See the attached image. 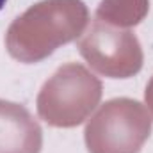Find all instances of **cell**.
Instances as JSON below:
<instances>
[{
	"label": "cell",
	"mask_w": 153,
	"mask_h": 153,
	"mask_svg": "<svg viewBox=\"0 0 153 153\" xmlns=\"http://www.w3.org/2000/svg\"><path fill=\"white\" fill-rule=\"evenodd\" d=\"M5 2H7V0H0V9H2V7L5 5Z\"/></svg>",
	"instance_id": "7a4b0ae2"
},
{
	"label": "cell",
	"mask_w": 153,
	"mask_h": 153,
	"mask_svg": "<svg viewBox=\"0 0 153 153\" xmlns=\"http://www.w3.org/2000/svg\"><path fill=\"white\" fill-rule=\"evenodd\" d=\"M36 126V123L30 121V116L22 107H16L14 103L0 102V153H27L18 144L32 143L25 135H22V128Z\"/></svg>",
	"instance_id": "6da1fadb"
}]
</instances>
